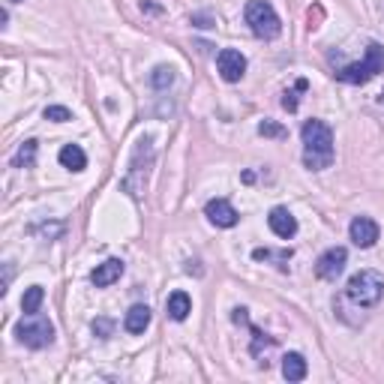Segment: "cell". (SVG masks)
Here are the masks:
<instances>
[{
	"instance_id": "5",
	"label": "cell",
	"mask_w": 384,
	"mask_h": 384,
	"mask_svg": "<svg viewBox=\"0 0 384 384\" xmlns=\"http://www.w3.org/2000/svg\"><path fill=\"white\" fill-rule=\"evenodd\" d=\"M16 339L27 348H48L54 342V324L33 312L16 324Z\"/></svg>"
},
{
	"instance_id": "13",
	"label": "cell",
	"mask_w": 384,
	"mask_h": 384,
	"mask_svg": "<svg viewBox=\"0 0 384 384\" xmlns=\"http://www.w3.org/2000/svg\"><path fill=\"white\" fill-rule=\"evenodd\" d=\"M58 159H60V166H63V169H70V171H85V169H87V156H85V150H81L78 144H66V147H60Z\"/></svg>"
},
{
	"instance_id": "24",
	"label": "cell",
	"mask_w": 384,
	"mask_h": 384,
	"mask_svg": "<svg viewBox=\"0 0 384 384\" xmlns=\"http://www.w3.org/2000/svg\"><path fill=\"white\" fill-rule=\"evenodd\" d=\"M192 24H198V27H213V21L208 16H192Z\"/></svg>"
},
{
	"instance_id": "26",
	"label": "cell",
	"mask_w": 384,
	"mask_h": 384,
	"mask_svg": "<svg viewBox=\"0 0 384 384\" xmlns=\"http://www.w3.org/2000/svg\"><path fill=\"white\" fill-rule=\"evenodd\" d=\"M0 27H4V31H6V27H9V12H6V9L0 12Z\"/></svg>"
},
{
	"instance_id": "21",
	"label": "cell",
	"mask_w": 384,
	"mask_h": 384,
	"mask_svg": "<svg viewBox=\"0 0 384 384\" xmlns=\"http://www.w3.org/2000/svg\"><path fill=\"white\" fill-rule=\"evenodd\" d=\"M258 135H267V139H285V129L279 127V123H273V120H262L258 123Z\"/></svg>"
},
{
	"instance_id": "25",
	"label": "cell",
	"mask_w": 384,
	"mask_h": 384,
	"mask_svg": "<svg viewBox=\"0 0 384 384\" xmlns=\"http://www.w3.org/2000/svg\"><path fill=\"white\" fill-rule=\"evenodd\" d=\"M9 282H12V262H6V277H4V288H0V292H4V294H6Z\"/></svg>"
},
{
	"instance_id": "10",
	"label": "cell",
	"mask_w": 384,
	"mask_h": 384,
	"mask_svg": "<svg viewBox=\"0 0 384 384\" xmlns=\"http://www.w3.org/2000/svg\"><path fill=\"white\" fill-rule=\"evenodd\" d=\"M267 225H270L273 235L282 238V240H292L297 235V219L288 208H273L270 216H267Z\"/></svg>"
},
{
	"instance_id": "19",
	"label": "cell",
	"mask_w": 384,
	"mask_h": 384,
	"mask_svg": "<svg viewBox=\"0 0 384 384\" xmlns=\"http://www.w3.org/2000/svg\"><path fill=\"white\" fill-rule=\"evenodd\" d=\"M252 258L255 262H288V258H292V250H279V252H273V250H255L252 252Z\"/></svg>"
},
{
	"instance_id": "12",
	"label": "cell",
	"mask_w": 384,
	"mask_h": 384,
	"mask_svg": "<svg viewBox=\"0 0 384 384\" xmlns=\"http://www.w3.org/2000/svg\"><path fill=\"white\" fill-rule=\"evenodd\" d=\"M166 309H169V319L174 321H186V315L192 312V300L186 292H171L166 300Z\"/></svg>"
},
{
	"instance_id": "9",
	"label": "cell",
	"mask_w": 384,
	"mask_h": 384,
	"mask_svg": "<svg viewBox=\"0 0 384 384\" xmlns=\"http://www.w3.org/2000/svg\"><path fill=\"white\" fill-rule=\"evenodd\" d=\"M204 216H208L216 228H235V225H238V219H240V213L231 208L225 198H213V201H208V208H204Z\"/></svg>"
},
{
	"instance_id": "7",
	"label": "cell",
	"mask_w": 384,
	"mask_h": 384,
	"mask_svg": "<svg viewBox=\"0 0 384 384\" xmlns=\"http://www.w3.org/2000/svg\"><path fill=\"white\" fill-rule=\"evenodd\" d=\"M216 70H219V75H223V81L235 85V81H240L243 73H246V58L238 48H223L216 54Z\"/></svg>"
},
{
	"instance_id": "11",
	"label": "cell",
	"mask_w": 384,
	"mask_h": 384,
	"mask_svg": "<svg viewBox=\"0 0 384 384\" xmlns=\"http://www.w3.org/2000/svg\"><path fill=\"white\" fill-rule=\"evenodd\" d=\"M123 277V262L120 258H105L102 265H96L93 273H90V282L96 288H108L112 282H117Z\"/></svg>"
},
{
	"instance_id": "17",
	"label": "cell",
	"mask_w": 384,
	"mask_h": 384,
	"mask_svg": "<svg viewBox=\"0 0 384 384\" xmlns=\"http://www.w3.org/2000/svg\"><path fill=\"white\" fill-rule=\"evenodd\" d=\"M43 300H46V288H43V285H31V288H24V297H21V309H24V315L39 312V306H43Z\"/></svg>"
},
{
	"instance_id": "14",
	"label": "cell",
	"mask_w": 384,
	"mask_h": 384,
	"mask_svg": "<svg viewBox=\"0 0 384 384\" xmlns=\"http://www.w3.org/2000/svg\"><path fill=\"white\" fill-rule=\"evenodd\" d=\"M147 324H150V306H144V304H135L127 312V319H123V327H127L129 334H144Z\"/></svg>"
},
{
	"instance_id": "22",
	"label": "cell",
	"mask_w": 384,
	"mask_h": 384,
	"mask_svg": "<svg viewBox=\"0 0 384 384\" xmlns=\"http://www.w3.org/2000/svg\"><path fill=\"white\" fill-rule=\"evenodd\" d=\"M309 85H306V78H300L297 85H294V93H285V100H282V105L288 108V112H297V93H304Z\"/></svg>"
},
{
	"instance_id": "4",
	"label": "cell",
	"mask_w": 384,
	"mask_h": 384,
	"mask_svg": "<svg viewBox=\"0 0 384 384\" xmlns=\"http://www.w3.org/2000/svg\"><path fill=\"white\" fill-rule=\"evenodd\" d=\"M246 24L258 39H277L282 33V21L267 0H250L246 4Z\"/></svg>"
},
{
	"instance_id": "20",
	"label": "cell",
	"mask_w": 384,
	"mask_h": 384,
	"mask_svg": "<svg viewBox=\"0 0 384 384\" xmlns=\"http://www.w3.org/2000/svg\"><path fill=\"white\" fill-rule=\"evenodd\" d=\"M43 114H46V120H54V123H66V120H73V112H70V108H63V105H48Z\"/></svg>"
},
{
	"instance_id": "1",
	"label": "cell",
	"mask_w": 384,
	"mask_h": 384,
	"mask_svg": "<svg viewBox=\"0 0 384 384\" xmlns=\"http://www.w3.org/2000/svg\"><path fill=\"white\" fill-rule=\"evenodd\" d=\"M300 139H304V166L309 171H324L334 166V129L324 120H306L300 129Z\"/></svg>"
},
{
	"instance_id": "6",
	"label": "cell",
	"mask_w": 384,
	"mask_h": 384,
	"mask_svg": "<svg viewBox=\"0 0 384 384\" xmlns=\"http://www.w3.org/2000/svg\"><path fill=\"white\" fill-rule=\"evenodd\" d=\"M346 262H348L346 246H331V250L321 252L319 262H315V277L327 279V282H336L342 277V270H346Z\"/></svg>"
},
{
	"instance_id": "2",
	"label": "cell",
	"mask_w": 384,
	"mask_h": 384,
	"mask_svg": "<svg viewBox=\"0 0 384 384\" xmlns=\"http://www.w3.org/2000/svg\"><path fill=\"white\" fill-rule=\"evenodd\" d=\"M346 297L351 300V304H358L361 309L375 306L378 300L384 297V277H381L378 270H361V273H354V277L348 279V285H346Z\"/></svg>"
},
{
	"instance_id": "3",
	"label": "cell",
	"mask_w": 384,
	"mask_h": 384,
	"mask_svg": "<svg viewBox=\"0 0 384 384\" xmlns=\"http://www.w3.org/2000/svg\"><path fill=\"white\" fill-rule=\"evenodd\" d=\"M378 73H384V46L381 43H369L366 46V58L361 63L342 66V70L336 73V78L346 81V85H366V81L375 78Z\"/></svg>"
},
{
	"instance_id": "15",
	"label": "cell",
	"mask_w": 384,
	"mask_h": 384,
	"mask_svg": "<svg viewBox=\"0 0 384 384\" xmlns=\"http://www.w3.org/2000/svg\"><path fill=\"white\" fill-rule=\"evenodd\" d=\"M282 375L288 381H304L306 378V361H304V354L288 351L285 358H282Z\"/></svg>"
},
{
	"instance_id": "18",
	"label": "cell",
	"mask_w": 384,
	"mask_h": 384,
	"mask_svg": "<svg viewBox=\"0 0 384 384\" xmlns=\"http://www.w3.org/2000/svg\"><path fill=\"white\" fill-rule=\"evenodd\" d=\"M150 85H154L156 90H169L174 85V70L171 66H156V70L150 73Z\"/></svg>"
},
{
	"instance_id": "23",
	"label": "cell",
	"mask_w": 384,
	"mask_h": 384,
	"mask_svg": "<svg viewBox=\"0 0 384 384\" xmlns=\"http://www.w3.org/2000/svg\"><path fill=\"white\" fill-rule=\"evenodd\" d=\"M112 331H114V321H108V319H96L93 321V334L100 339H108V336H112Z\"/></svg>"
},
{
	"instance_id": "16",
	"label": "cell",
	"mask_w": 384,
	"mask_h": 384,
	"mask_svg": "<svg viewBox=\"0 0 384 384\" xmlns=\"http://www.w3.org/2000/svg\"><path fill=\"white\" fill-rule=\"evenodd\" d=\"M36 147H39L36 139H27V142L16 150V156H12V166H16V169H33V162H36Z\"/></svg>"
},
{
	"instance_id": "8",
	"label": "cell",
	"mask_w": 384,
	"mask_h": 384,
	"mask_svg": "<svg viewBox=\"0 0 384 384\" xmlns=\"http://www.w3.org/2000/svg\"><path fill=\"white\" fill-rule=\"evenodd\" d=\"M348 235L354 240V246H361V250H369V246H375L378 240V223L375 219H369V216H354L351 219V225H348Z\"/></svg>"
},
{
	"instance_id": "27",
	"label": "cell",
	"mask_w": 384,
	"mask_h": 384,
	"mask_svg": "<svg viewBox=\"0 0 384 384\" xmlns=\"http://www.w3.org/2000/svg\"><path fill=\"white\" fill-rule=\"evenodd\" d=\"M9 4H21V0H9Z\"/></svg>"
}]
</instances>
